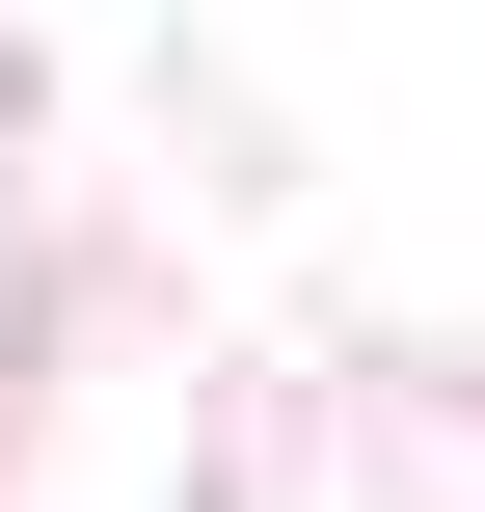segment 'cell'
Returning <instances> with one entry per match:
<instances>
[]
</instances>
